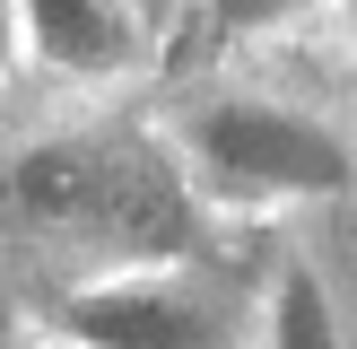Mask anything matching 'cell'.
Masks as SVG:
<instances>
[{
    "label": "cell",
    "mask_w": 357,
    "mask_h": 349,
    "mask_svg": "<svg viewBox=\"0 0 357 349\" xmlns=\"http://www.w3.org/2000/svg\"><path fill=\"white\" fill-rule=\"evenodd\" d=\"M209 218H331L357 209V114L271 79H201L149 122Z\"/></svg>",
    "instance_id": "6da1fadb"
},
{
    "label": "cell",
    "mask_w": 357,
    "mask_h": 349,
    "mask_svg": "<svg viewBox=\"0 0 357 349\" xmlns=\"http://www.w3.org/2000/svg\"><path fill=\"white\" fill-rule=\"evenodd\" d=\"M44 332H70L79 349H261V279L218 253L61 279Z\"/></svg>",
    "instance_id": "7a4b0ae2"
},
{
    "label": "cell",
    "mask_w": 357,
    "mask_h": 349,
    "mask_svg": "<svg viewBox=\"0 0 357 349\" xmlns=\"http://www.w3.org/2000/svg\"><path fill=\"white\" fill-rule=\"evenodd\" d=\"M122 122H44L0 157V227L26 253L70 262V279L96 271L105 236V192H114Z\"/></svg>",
    "instance_id": "3957f363"
},
{
    "label": "cell",
    "mask_w": 357,
    "mask_h": 349,
    "mask_svg": "<svg viewBox=\"0 0 357 349\" xmlns=\"http://www.w3.org/2000/svg\"><path fill=\"white\" fill-rule=\"evenodd\" d=\"M26 9V70L79 87V96H131L166 79V35L131 0H17Z\"/></svg>",
    "instance_id": "277c9868"
},
{
    "label": "cell",
    "mask_w": 357,
    "mask_h": 349,
    "mask_svg": "<svg viewBox=\"0 0 357 349\" xmlns=\"http://www.w3.org/2000/svg\"><path fill=\"white\" fill-rule=\"evenodd\" d=\"M261 349H357L349 279L314 236H279V253L261 262Z\"/></svg>",
    "instance_id": "5b68a950"
},
{
    "label": "cell",
    "mask_w": 357,
    "mask_h": 349,
    "mask_svg": "<svg viewBox=\"0 0 357 349\" xmlns=\"http://www.w3.org/2000/svg\"><path fill=\"white\" fill-rule=\"evenodd\" d=\"M331 9H340V0H201V9H192V27H201L227 61H244V52L296 44V35L323 27Z\"/></svg>",
    "instance_id": "8992f818"
},
{
    "label": "cell",
    "mask_w": 357,
    "mask_h": 349,
    "mask_svg": "<svg viewBox=\"0 0 357 349\" xmlns=\"http://www.w3.org/2000/svg\"><path fill=\"white\" fill-rule=\"evenodd\" d=\"M26 79V9L17 0H0V96Z\"/></svg>",
    "instance_id": "52a82bcc"
},
{
    "label": "cell",
    "mask_w": 357,
    "mask_h": 349,
    "mask_svg": "<svg viewBox=\"0 0 357 349\" xmlns=\"http://www.w3.org/2000/svg\"><path fill=\"white\" fill-rule=\"evenodd\" d=\"M131 9H139V17H149V27H157V35H166V52H174V35H183V27H192V9H201V0H131Z\"/></svg>",
    "instance_id": "ba28073f"
},
{
    "label": "cell",
    "mask_w": 357,
    "mask_h": 349,
    "mask_svg": "<svg viewBox=\"0 0 357 349\" xmlns=\"http://www.w3.org/2000/svg\"><path fill=\"white\" fill-rule=\"evenodd\" d=\"M35 349H79V341H70V332H44V323H35Z\"/></svg>",
    "instance_id": "9c48e42d"
},
{
    "label": "cell",
    "mask_w": 357,
    "mask_h": 349,
    "mask_svg": "<svg viewBox=\"0 0 357 349\" xmlns=\"http://www.w3.org/2000/svg\"><path fill=\"white\" fill-rule=\"evenodd\" d=\"M0 349H35V332H9V341H0Z\"/></svg>",
    "instance_id": "30bf717a"
}]
</instances>
